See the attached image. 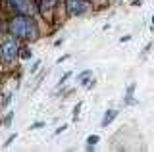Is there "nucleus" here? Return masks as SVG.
I'll use <instances>...</instances> for the list:
<instances>
[{
  "label": "nucleus",
  "instance_id": "5",
  "mask_svg": "<svg viewBox=\"0 0 154 152\" xmlns=\"http://www.w3.org/2000/svg\"><path fill=\"white\" fill-rule=\"evenodd\" d=\"M56 8V0H41V6H38V10L45 17H52V12H54Z\"/></svg>",
  "mask_w": 154,
  "mask_h": 152
},
{
  "label": "nucleus",
  "instance_id": "8",
  "mask_svg": "<svg viewBox=\"0 0 154 152\" xmlns=\"http://www.w3.org/2000/svg\"><path fill=\"white\" fill-rule=\"evenodd\" d=\"M133 91H135V85H129L127 87V96H125V102L133 104Z\"/></svg>",
  "mask_w": 154,
  "mask_h": 152
},
{
  "label": "nucleus",
  "instance_id": "11",
  "mask_svg": "<svg viewBox=\"0 0 154 152\" xmlns=\"http://www.w3.org/2000/svg\"><path fill=\"white\" fill-rule=\"evenodd\" d=\"M79 108H81V104H77V106H75V110H73V117L79 116Z\"/></svg>",
  "mask_w": 154,
  "mask_h": 152
},
{
  "label": "nucleus",
  "instance_id": "16",
  "mask_svg": "<svg viewBox=\"0 0 154 152\" xmlns=\"http://www.w3.org/2000/svg\"><path fill=\"white\" fill-rule=\"evenodd\" d=\"M0 35H2V33H0Z\"/></svg>",
  "mask_w": 154,
  "mask_h": 152
},
{
  "label": "nucleus",
  "instance_id": "15",
  "mask_svg": "<svg viewBox=\"0 0 154 152\" xmlns=\"http://www.w3.org/2000/svg\"><path fill=\"white\" fill-rule=\"evenodd\" d=\"M152 25H154V17H152Z\"/></svg>",
  "mask_w": 154,
  "mask_h": 152
},
{
  "label": "nucleus",
  "instance_id": "6",
  "mask_svg": "<svg viewBox=\"0 0 154 152\" xmlns=\"http://www.w3.org/2000/svg\"><path fill=\"white\" fill-rule=\"evenodd\" d=\"M116 116H118V112H116V110H108V112H106L104 114V120H102V127H108L110 123L114 121Z\"/></svg>",
  "mask_w": 154,
  "mask_h": 152
},
{
  "label": "nucleus",
  "instance_id": "14",
  "mask_svg": "<svg viewBox=\"0 0 154 152\" xmlns=\"http://www.w3.org/2000/svg\"><path fill=\"white\" fill-rule=\"evenodd\" d=\"M38 64H41V62H35V64L31 65V71H37V69H38Z\"/></svg>",
  "mask_w": 154,
  "mask_h": 152
},
{
  "label": "nucleus",
  "instance_id": "7",
  "mask_svg": "<svg viewBox=\"0 0 154 152\" xmlns=\"http://www.w3.org/2000/svg\"><path fill=\"white\" fill-rule=\"evenodd\" d=\"M91 75H93V71H89V69L83 71V73L79 75V83L81 85H89V77H91Z\"/></svg>",
  "mask_w": 154,
  "mask_h": 152
},
{
  "label": "nucleus",
  "instance_id": "10",
  "mask_svg": "<svg viewBox=\"0 0 154 152\" xmlns=\"http://www.w3.org/2000/svg\"><path fill=\"white\" fill-rule=\"evenodd\" d=\"M19 56H21V58H23V60H27V58H31V50H21V54H19Z\"/></svg>",
  "mask_w": 154,
  "mask_h": 152
},
{
  "label": "nucleus",
  "instance_id": "2",
  "mask_svg": "<svg viewBox=\"0 0 154 152\" xmlns=\"http://www.w3.org/2000/svg\"><path fill=\"white\" fill-rule=\"evenodd\" d=\"M19 52V46H17V41L16 39H8L2 42V46H0V60L4 62V64H12L14 60H16Z\"/></svg>",
  "mask_w": 154,
  "mask_h": 152
},
{
  "label": "nucleus",
  "instance_id": "4",
  "mask_svg": "<svg viewBox=\"0 0 154 152\" xmlns=\"http://www.w3.org/2000/svg\"><path fill=\"white\" fill-rule=\"evenodd\" d=\"M66 8H67V14H69L71 17H75V16L85 14L87 8H89V4H87L85 0H66Z\"/></svg>",
  "mask_w": 154,
  "mask_h": 152
},
{
  "label": "nucleus",
  "instance_id": "3",
  "mask_svg": "<svg viewBox=\"0 0 154 152\" xmlns=\"http://www.w3.org/2000/svg\"><path fill=\"white\" fill-rule=\"evenodd\" d=\"M10 6L14 8L17 14H21V16H31L35 14V4H33V0H8Z\"/></svg>",
  "mask_w": 154,
  "mask_h": 152
},
{
  "label": "nucleus",
  "instance_id": "12",
  "mask_svg": "<svg viewBox=\"0 0 154 152\" xmlns=\"http://www.w3.org/2000/svg\"><path fill=\"white\" fill-rule=\"evenodd\" d=\"M42 125H45V123H41V121H38V123H35V125H31V129H41Z\"/></svg>",
  "mask_w": 154,
  "mask_h": 152
},
{
  "label": "nucleus",
  "instance_id": "13",
  "mask_svg": "<svg viewBox=\"0 0 154 152\" xmlns=\"http://www.w3.org/2000/svg\"><path fill=\"white\" fill-rule=\"evenodd\" d=\"M10 100H12V94H8V96H6V98H4V102H2V106H6V104H8Z\"/></svg>",
  "mask_w": 154,
  "mask_h": 152
},
{
  "label": "nucleus",
  "instance_id": "9",
  "mask_svg": "<svg viewBox=\"0 0 154 152\" xmlns=\"http://www.w3.org/2000/svg\"><path fill=\"white\" fill-rule=\"evenodd\" d=\"M96 142H98V135H91L89 139H87V144H89V148H91V146H94Z\"/></svg>",
  "mask_w": 154,
  "mask_h": 152
},
{
  "label": "nucleus",
  "instance_id": "1",
  "mask_svg": "<svg viewBox=\"0 0 154 152\" xmlns=\"http://www.w3.org/2000/svg\"><path fill=\"white\" fill-rule=\"evenodd\" d=\"M10 33H12L16 39H25V41H35L37 39V25L31 20V16H21L14 17L10 21Z\"/></svg>",
  "mask_w": 154,
  "mask_h": 152
}]
</instances>
